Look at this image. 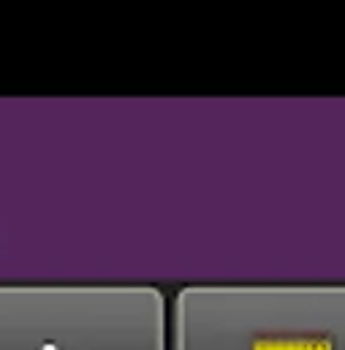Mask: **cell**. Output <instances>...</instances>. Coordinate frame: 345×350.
I'll return each mask as SVG.
<instances>
[{"instance_id": "2", "label": "cell", "mask_w": 345, "mask_h": 350, "mask_svg": "<svg viewBox=\"0 0 345 350\" xmlns=\"http://www.w3.org/2000/svg\"><path fill=\"white\" fill-rule=\"evenodd\" d=\"M0 350H169V310L139 285L0 291Z\"/></svg>"}, {"instance_id": "1", "label": "cell", "mask_w": 345, "mask_h": 350, "mask_svg": "<svg viewBox=\"0 0 345 350\" xmlns=\"http://www.w3.org/2000/svg\"><path fill=\"white\" fill-rule=\"evenodd\" d=\"M169 350H345V285L185 288Z\"/></svg>"}]
</instances>
